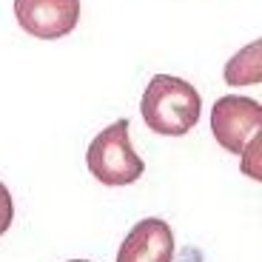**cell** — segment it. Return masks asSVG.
<instances>
[{
	"mask_svg": "<svg viewBox=\"0 0 262 262\" xmlns=\"http://www.w3.org/2000/svg\"><path fill=\"white\" fill-rule=\"evenodd\" d=\"M69 262H89V259H69Z\"/></svg>",
	"mask_w": 262,
	"mask_h": 262,
	"instance_id": "obj_9",
	"label": "cell"
},
{
	"mask_svg": "<svg viewBox=\"0 0 262 262\" xmlns=\"http://www.w3.org/2000/svg\"><path fill=\"white\" fill-rule=\"evenodd\" d=\"M239 171H243L245 177L262 183V128L248 140L245 151L239 154Z\"/></svg>",
	"mask_w": 262,
	"mask_h": 262,
	"instance_id": "obj_7",
	"label": "cell"
},
{
	"mask_svg": "<svg viewBox=\"0 0 262 262\" xmlns=\"http://www.w3.org/2000/svg\"><path fill=\"white\" fill-rule=\"evenodd\" d=\"M14 220V203H12V194H9V188L3 183H0V236L9 231V225H12Z\"/></svg>",
	"mask_w": 262,
	"mask_h": 262,
	"instance_id": "obj_8",
	"label": "cell"
},
{
	"mask_svg": "<svg viewBox=\"0 0 262 262\" xmlns=\"http://www.w3.org/2000/svg\"><path fill=\"white\" fill-rule=\"evenodd\" d=\"M140 112L154 134L183 137L200 123L203 97L188 80L171 77V74H154L143 92Z\"/></svg>",
	"mask_w": 262,
	"mask_h": 262,
	"instance_id": "obj_1",
	"label": "cell"
},
{
	"mask_svg": "<svg viewBox=\"0 0 262 262\" xmlns=\"http://www.w3.org/2000/svg\"><path fill=\"white\" fill-rule=\"evenodd\" d=\"M117 262H174V234L165 220H140L117 251Z\"/></svg>",
	"mask_w": 262,
	"mask_h": 262,
	"instance_id": "obj_5",
	"label": "cell"
},
{
	"mask_svg": "<svg viewBox=\"0 0 262 262\" xmlns=\"http://www.w3.org/2000/svg\"><path fill=\"white\" fill-rule=\"evenodd\" d=\"M17 26L37 40H60L80 23V0H14Z\"/></svg>",
	"mask_w": 262,
	"mask_h": 262,
	"instance_id": "obj_4",
	"label": "cell"
},
{
	"mask_svg": "<svg viewBox=\"0 0 262 262\" xmlns=\"http://www.w3.org/2000/svg\"><path fill=\"white\" fill-rule=\"evenodd\" d=\"M262 128V105L251 97L225 94L211 108L214 140L231 154H243L248 140Z\"/></svg>",
	"mask_w": 262,
	"mask_h": 262,
	"instance_id": "obj_3",
	"label": "cell"
},
{
	"mask_svg": "<svg viewBox=\"0 0 262 262\" xmlns=\"http://www.w3.org/2000/svg\"><path fill=\"white\" fill-rule=\"evenodd\" d=\"M85 165L103 185H131L143 177L145 163L128 140V120H117L89 143Z\"/></svg>",
	"mask_w": 262,
	"mask_h": 262,
	"instance_id": "obj_2",
	"label": "cell"
},
{
	"mask_svg": "<svg viewBox=\"0 0 262 262\" xmlns=\"http://www.w3.org/2000/svg\"><path fill=\"white\" fill-rule=\"evenodd\" d=\"M223 77L228 85H259L262 83V37L243 46L225 63Z\"/></svg>",
	"mask_w": 262,
	"mask_h": 262,
	"instance_id": "obj_6",
	"label": "cell"
}]
</instances>
